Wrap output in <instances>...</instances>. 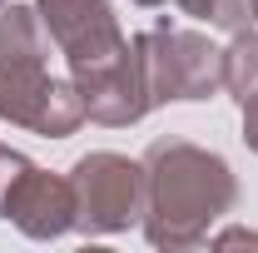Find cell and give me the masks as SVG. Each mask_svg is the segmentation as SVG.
I'll return each instance as SVG.
<instances>
[{"label":"cell","mask_w":258,"mask_h":253,"mask_svg":"<svg viewBox=\"0 0 258 253\" xmlns=\"http://www.w3.org/2000/svg\"><path fill=\"white\" fill-rule=\"evenodd\" d=\"M0 219L15 223L35 243H55L64 233H75L70 174H50L30 154L0 144Z\"/></svg>","instance_id":"cell-5"},{"label":"cell","mask_w":258,"mask_h":253,"mask_svg":"<svg viewBox=\"0 0 258 253\" xmlns=\"http://www.w3.org/2000/svg\"><path fill=\"white\" fill-rule=\"evenodd\" d=\"M35 10L55 40V50L64 55V75L90 70V65L109 60L129 45L109 0H35Z\"/></svg>","instance_id":"cell-7"},{"label":"cell","mask_w":258,"mask_h":253,"mask_svg":"<svg viewBox=\"0 0 258 253\" xmlns=\"http://www.w3.org/2000/svg\"><path fill=\"white\" fill-rule=\"evenodd\" d=\"M209 243L214 248H258V233L253 228H219V233H209Z\"/></svg>","instance_id":"cell-10"},{"label":"cell","mask_w":258,"mask_h":253,"mask_svg":"<svg viewBox=\"0 0 258 253\" xmlns=\"http://www.w3.org/2000/svg\"><path fill=\"white\" fill-rule=\"evenodd\" d=\"M134 5H144V10H159V5H169V0H134Z\"/></svg>","instance_id":"cell-12"},{"label":"cell","mask_w":258,"mask_h":253,"mask_svg":"<svg viewBox=\"0 0 258 253\" xmlns=\"http://www.w3.org/2000/svg\"><path fill=\"white\" fill-rule=\"evenodd\" d=\"M144 243L164 253H184L209 243V233L233 214L238 204V174L224 154L164 134L144 154Z\"/></svg>","instance_id":"cell-1"},{"label":"cell","mask_w":258,"mask_h":253,"mask_svg":"<svg viewBox=\"0 0 258 253\" xmlns=\"http://www.w3.org/2000/svg\"><path fill=\"white\" fill-rule=\"evenodd\" d=\"M174 5H179V15H194V20L214 15V0H174Z\"/></svg>","instance_id":"cell-11"},{"label":"cell","mask_w":258,"mask_h":253,"mask_svg":"<svg viewBox=\"0 0 258 253\" xmlns=\"http://www.w3.org/2000/svg\"><path fill=\"white\" fill-rule=\"evenodd\" d=\"M75 189V233L114 238L144 219V164L114 149H90L70 164Z\"/></svg>","instance_id":"cell-4"},{"label":"cell","mask_w":258,"mask_h":253,"mask_svg":"<svg viewBox=\"0 0 258 253\" xmlns=\"http://www.w3.org/2000/svg\"><path fill=\"white\" fill-rule=\"evenodd\" d=\"M238 139L248 144V154H258V95L238 104Z\"/></svg>","instance_id":"cell-9"},{"label":"cell","mask_w":258,"mask_h":253,"mask_svg":"<svg viewBox=\"0 0 258 253\" xmlns=\"http://www.w3.org/2000/svg\"><path fill=\"white\" fill-rule=\"evenodd\" d=\"M224 95L233 104L258 95V25H243V30L228 35V45H224Z\"/></svg>","instance_id":"cell-8"},{"label":"cell","mask_w":258,"mask_h":253,"mask_svg":"<svg viewBox=\"0 0 258 253\" xmlns=\"http://www.w3.org/2000/svg\"><path fill=\"white\" fill-rule=\"evenodd\" d=\"M0 119L30 129L40 139H70L80 134L85 99L70 75H50V55H20L0 50Z\"/></svg>","instance_id":"cell-3"},{"label":"cell","mask_w":258,"mask_h":253,"mask_svg":"<svg viewBox=\"0 0 258 253\" xmlns=\"http://www.w3.org/2000/svg\"><path fill=\"white\" fill-rule=\"evenodd\" d=\"M134 40L144 55L154 109L159 104H204V99L224 95V45H214L204 30L159 15Z\"/></svg>","instance_id":"cell-2"},{"label":"cell","mask_w":258,"mask_h":253,"mask_svg":"<svg viewBox=\"0 0 258 253\" xmlns=\"http://www.w3.org/2000/svg\"><path fill=\"white\" fill-rule=\"evenodd\" d=\"M75 90L85 99V114L104 129H129L139 124L149 109H154V95H149V75H144V55H139V40L129 35V45L109 60L90 65V70H75L70 75Z\"/></svg>","instance_id":"cell-6"},{"label":"cell","mask_w":258,"mask_h":253,"mask_svg":"<svg viewBox=\"0 0 258 253\" xmlns=\"http://www.w3.org/2000/svg\"><path fill=\"white\" fill-rule=\"evenodd\" d=\"M248 20H253V25H258V0H248Z\"/></svg>","instance_id":"cell-13"}]
</instances>
